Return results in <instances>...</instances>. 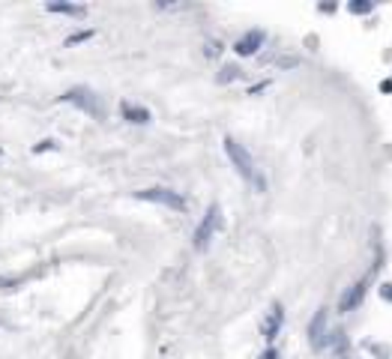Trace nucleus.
<instances>
[{
	"instance_id": "obj_11",
	"label": "nucleus",
	"mask_w": 392,
	"mask_h": 359,
	"mask_svg": "<svg viewBox=\"0 0 392 359\" xmlns=\"http://www.w3.org/2000/svg\"><path fill=\"white\" fill-rule=\"evenodd\" d=\"M87 39H93V30H81V34L66 36V45H81V42H87Z\"/></svg>"
},
{
	"instance_id": "obj_7",
	"label": "nucleus",
	"mask_w": 392,
	"mask_h": 359,
	"mask_svg": "<svg viewBox=\"0 0 392 359\" xmlns=\"http://www.w3.org/2000/svg\"><path fill=\"white\" fill-rule=\"evenodd\" d=\"M260 45H264V30H249L246 36H240L234 42V51L240 54V57H252Z\"/></svg>"
},
{
	"instance_id": "obj_6",
	"label": "nucleus",
	"mask_w": 392,
	"mask_h": 359,
	"mask_svg": "<svg viewBox=\"0 0 392 359\" xmlns=\"http://www.w3.org/2000/svg\"><path fill=\"white\" fill-rule=\"evenodd\" d=\"M308 341H312L315 350H323L326 347V306L317 308L315 321L308 323Z\"/></svg>"
},
{
	"instance_id": "obj_8",
	"label": "nucleus",
	"mask_w": 392,
	"mask_h": 359,
	"mask_svg": "<svg viewBox=\"0 0 392 359\" xmlns=\"http://www.w3.org/2000/svg\"><path fill=\"white\" fill-rule=\"evenodd\" d=\"M363 297H365V282H356L354 288L345 290V297H341V303H339V312H354V308L363 303Z\"/></svg>"
},
{
	"instance_id": "obj_16",
	"label": "nucleus",
	"mask_w": 392,
	"mask_h": 359,
	"mask_svg": "<svg viewBox=\"0 0 392 359\" xmlns=\"http://www.w3.org/2000/svg\"><path fill=\"white\" fill-rule=\"evenodd\" d=\"M219 51H222V45L219 42H207V57H216Z\"/></svg>"
},
{
	"instance_id": "obj_13",
	"label": "nucleus",
	"mask_w": 392,
	"mask_h": 359,
	"mask_svg": "<svg viewBox=\"0 0 392 359\" xmlns=\"http://www.w3.org/2000/svg\"><path fill=\"white\" fill-rule=\"evenodd\" d=\"M236 78H240V69H236V66H225L222 75H219V84H228V81H236Z\"/></svg>"
},
{
	"instance_id": "obj_12",
	"label": "nucleus",
	"mask_w": 392,
	"mask_h": 359,
	"mask_svg": "<svg viewBox=\"0 0 392 359\" xmlns=\"http://www.w3.org/2000/svg\"><path fill=\"white\" fill-rule=\"evenodd\" d=\"M347 10L356 12V15H363V12H371L374 3H369V0H356V3H347Z\"/></svg>"
},
{
	"instance_id": "obj_15",
	"label": "nucleus",
	"mask_w": 392,
	"mask_h": 359,
	"mask_svg": "<svg viewBox=\"0 0 392 359\" xmlns=\"http://www.w3.org/2000/svg\"><path fill=\"white\" fill-rule=\"evenodd\" d=\"M45 150H57V141H39L34 147V153H45Z\"/></svg>"
},
{
	"instance_id": "obj_5",
	"label": "nucleus",
	"mask_w": 392,
	"mask_h": 359,
	"mask_svg": "<svg viewBox=\"0 0 392 359\" xmlns=\"http://www.w3.org/2000/svg\"><path fill=\"white\" fill-rule=\"evenodd\" d=\"M282 326H284V308H282V303H273L264 317V323H260V336L267 341H273L282 332Z\"/></svg>"
},
{
	"instance_id": "obj_1",
	"label": "nucleus",
	"mask_w": 392,
	"mask_h": 359,
	"mask_svg": "<svg viewBox=\"0 0 392 359\" xmlns=\"http://www.w3.org/2000/svg\"><path fill=\"white\" fill-rule=\"evenodd\" d=\"M225 153H228V159H231V165L236 168V174L246 180V183H252L258 192L267 189L264 177H260L258 168H255V159H252V153H249L240 141H234V138H225Z\"/></svg>"
},
{
	"instance_id": "obj_3",
	"label": "nucleus",
	"mask_w": 392,
	"mask_h": 359,
	"mask_svg": "<svg viewBox=\"0 0 392 359\" xmlns=\"http://www.w3.org/2000/svg\"><path fill=\"white\" fill-rule=\"evenodd\" d=\"M60 99L69 102V105H75V108H81L84 114H90V117H102L99 96H96L90 87H72V90H66V93L60 96Z\"/></svg>"
},
{
	"instance_id": "obj_18",
	"label": "nucleus",
	"mask_w": 392,
	"mask_h": 359,
	"mask_svg": "<svg viewBox=\"0 0 392 359\" xmlns=\"http://www.w3.org/2000/svg\"><path fill=\"white\" fill-rule=\"evenodd\" d=\"M260 359H279V350H275V347H267V350H264V356H260Z\"/></svg>"
},
{
	"instance_id": "obj_9",
	"label": "nucleus",
	"mask_w": 392,
	"mask_h": 359,
	"mask_svg": "<svg viewBox=\"0 0 392 359\" xmlns=\"http://www.w3.org/2000/svg\"><path fill=\"white\" fill-rule=\"evenodd\" d=\"M48 12H60V15H72V18H84L87 15V6L81 3H66V0H51V3H45Z\"/></svg>"
},
{
	"instance_id": "obj_4",
	"label": "nucleus",
	"mask_w": 392,
	"mask_h": 359,
	"mask_svg": "<svg viewBox=\"0 0 392 359\" xmlns=\"http://www.w3.org/2000/svg\"><path fill=\"white\" fill-rule=\"evenodd\" d=\"M219 225H222V207H219V203H210L207 216L201 219L198 231H195V249H198V251L207 249L210 240H213V234L219 231Z\"/></svg>"
},
{
	"instance_id": "obj_10",
	"label": "nucleus",
	"mask_w": 392,
	"mask_h": 359,
	"mask_svg": "<svg viewBox=\"0 0 392 359\" xmlns=\"http://www.w3.org/2000/svg\"><path fill=\"white\" fill-rule=\"evenodd\" d=\"M120 111H123V117L129 120V123H150V111L141 108V105L123 102V105H120Z\"/></svg>"
},
{
	"instance_id": "obj_2",
	"label": "nucleus",
	"mask_w": 392,
	"mask_h": 359,
	"mask_svg": "<svg viewBox=\"0 0 392 359\" xmlns=\"http://www.w3.org/2000/svg\"><path fill=\"white\" fill-rule=\"evenodd\" d=\"M138 201H150V203H162V207L168 210H177V213H183L186 210V198L174 189H165V186H153V189H141L135 192Z\"/></svg>"
},
{
	"instance_id": "obj_17",
	"label": "nucleus",
	"mask_w": 392,
	"mask_h": 359,
	"mask_svg": "<svg viewBox=\"0 0 392 359\" xmlns=\"http://www.w3.org/2000/svg\"><path fill=\"white\" fill-rule=\"evenodd\" d=\"M380 297H383V299H389V303H392V284H383V288H380Z\"/></svg>"
},
{
	"instance_id": "obj_14",
	"label": "nucleus",
	"mask_w": 392,
	"mask_h": 359,
	"mask_svg": "<svg viewBox=\"0 0 392 359\" xmlns=\"http://www.w3.org/2000/svg\"><path fill=\"white\" fill-rule=\"evenodd\" d=\"M19 288V279H3V275H0V290H15Z\"/></svg>"
}]
</instances>
